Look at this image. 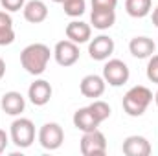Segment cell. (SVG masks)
Masks as SVG:
<instances>
[{"label": "cell", "mask_w": 158, "mask_h": 156, "mask_svg": "<svg viewBox=\"0 0 158 156\" xmlns=\"http://www.w3.org/2000/svg\"><path fill=\"white\" fill-rule=\"evenodd\" d=\"M145 76L151 83L158 84V55H151L147 61V68H145Z\"/></svg>", "instance_id": "obj_22"}, {"label": "cell", "mask_w": 158, "mask_h": 156, "mask_svg": "<svg viewBox=\"0 0 158 156\" xmlns=\"http://www.w3.org/2000/svg\"><path fill=\"white\" fill-rule=\"evenodd\" d=\"M153 99H155V103H156V107H158V90H156V94H155V97H153Z\"/></svg>", "instance_id": "obj_28"}, {"label": "cell", "mask_w": 158, "mask_h": 156, "mask_svg": "<svg viewBox=\"0 0 158 156\" xmlns=\"http://www.w3.org/2000/svg\"><path fill=\"white\" fill-rule=\"evenodd\" d=\"M37 138H39V143H40L42 149H46V151H55V149H59V147L63 145V142H64V130H63V127H61L59 123L50 121V123H44L39 129Z\"/></svg>", "instance_id": "obj_5"}, {"label": "cell", "mask_w": 158, "mask_h": 156, "mask_svg": "<svg viewBox=\"0 0 158 156\" xmlns=\"http://www.w3.org/2000/svg\"><path fill=\"white\" fill-rule=\"evenodd\" d=\"M125 11L132 18H143L153 11V0H125Z\"/></svg>", "instance_id": "obj_19"}, {"label": "cell", "mask_w": 158, "mask_h": 156, "mask_svg": "<svg viewBox=\"0 0 158 156\" xmlns=\"http://www.w3.org/2000/svg\"><path fill=\"white\" fill-rule=\"evenodd\" d=\"M52 94H53V88H52V84L46 79H35L30 84V88H28V99L35 107L48 105L50 99H52Z\"/></svg>", "instance_id": "obj_10"}, {"label": "cell", "mask_w": 158, "mask_h": 156, "mask_svg": "<svg viewBox=\"0 0 158 156\" xmlns=\"http://www.w3.org/2000/svg\"><path fill=\"white\" fill-rule=\"evenodd\" d=\"M24 18L31 24H40L48 18V6L42 0H30L22 7Z\"/></svg>", "instance_id": "obj_16"}, {"label": "cell", "mask_w": 158, "mask_h": 156, "mask_svg": "<svg viewBox=\"0 0 158 156\" xmlns=\"http://www.w3.org/2000/svg\"><path fill=\"white\" fill-rule=\"evenodd\" d=\"M114 39L109 35H98L88 40V55L94 61H107L114 53Z\"/></svg>", "instance_id": "obj_8"}, {"label": "cell", "mask_w": 158, "mask_h": 156, "mask_svg": "<svg viewBox=\"0 0 158 156\" xmlns=\"http://www.w3.org/2000/svg\"><path fill=\"white\" fill-rule=\"evenodd\" d=\"M0 4H2V7H4L6 11L13 13V11H20V9L24 7L26 0H0Z\"/></svg>", "instance_id": "obj_23"}, {"label": "cell", "mask_w": 158, "mask_h": 156, "mask_svg": "<svg viewBox=\"0 0 158 156\" xmlns=\"http://www.w3.org/2000/svg\"><path fill=\"white\" fill-rule=\"evenodd\" d=\"M9 140H11V138H9V134H7L6 130H2V129H0V154L6 151V147H7Z\"/></svg>", "instance_id": "obj_25"}, {"label": "cell", "mask_w": 158, "mask_h": 156, "mask_svg": "<svg viewBox=\"0 0 158 156\" xmlns=\"http://www.w3.org/2000/svg\"><path fill=\"white\" fill-rule=\"evenodd\" d=\"M72 121H74V127L79 129L81 132H88V130H94V129H98L101 123L96 119V116L92 114V110L88 109V107H83V109H77L76 112H74V117H72Z\"/></svg>", "instance_id": "obj_17"}, {"label": "cell", "mask_w": 158, "mask_h": 156, "mask_svg": "<svg viewBox=\"0 0 158 156\" xmlns=\"http://www.w3.org/2000/svg\"><path fill=\"white\" fill-rule=\"evenodd\" d=\"M116 22V11L114 9H98V7H92V13H90V26L99 30V31H105V30H110Z\"/></svg>", "instance_id": "obj_15"}, {"label": "cell", "mask_w": 158, "mask_h": 156, "mask_svg": "<svg viewBox=\"0 0 158 156\" xmlns=\"http://www.w3.org/2000/svg\"><path fill=\"white\" fill-rule=\"evenodd\" d=\"M153 97H155L153 92L147 86H143V84H136V86L129 88L127 94L123 96V101H121L125 114L131 117L143 116V112L149 109Z\"/></svg>", "instance_id": "obj_2"}, {"label": "cell", "mask_w": 158, "mask_h": 156, "mask_svg": "<svg viewBox=\"0 0 158 156\" xmlns=\"http://www.w3.org/2000/svg\"><path fill=\"white\" fill-rule=\"evenodd\" d=\"M52 55H53V51H50V48L46 44L33 42V44H28L20 51V64L30 76H40V74H44Z\"/></svg>", "instance_id": "obj_1"}, {"label": "cell", "mask_w": 158, "mask_h": 156, "mask_svg": "<svg viewBox=\"0 0 158 156\" xmlns=\"http://www.w3.org/2000/svg\"><path fill=\"white\" fill-rule=\"evenodd\" d=\"M79 44L72 42V40L64 39V40H59L53 48V57H55V63L59 66H74L76 63L79 61Z\"/></svg>", "instance_id": "obj_7"}, {"label": "cell", "mask_w": 158, "mask_h": 156, "mask_svg": "<svg viewBox=\"0 0 158 156\" xmlns=\"http://www.w3.org/2000/svg\"><path fill=\"white\" fill-rule=\"evenodd\" d=\"M131 77V70L129 66L121 61V59H107L105 66H103V79L110 84V86H123Z\"/></svg>", "instance_id": "obj_6"}, {"label": "cell", "mask_w": 158, "mask_h": 156, "mask_svg": "<svg viewBox=\"0 0 158 156\" xmlns=\"http://www.w3.org/2000/svg\"><path fill=\"white\" fill-rule=\"evenodd\" d=\"M15 40V30H13V18L9 11H0V46H9Z\"/></svg>", "instance_id": "obj_18"}, {"label": "cell", "mask_w": 158, "mask_h": 156, "mask_svg": "<svg viewBox=\"0 0 158 156\" xmlns=\"http://www.w3.org/2000/svg\"><path fill=\"white\" fill-rule=\"evenodd\" d=\"M4 76H6V61L0 57V79L4 77Z\"/></svg>", "instance_id": "obj_27"}, {"label": "cell", "mask_w": 158, "mask_h": 156, "mask_svg": "<svg viewBox=\"0 0 158 156\" xmlns=\"http://www.w3.org/2000/svg\"><path fill=\"white\" fill-rule=\"evenodd\" d=\"M63 9H64V13H66L68 17L77 18V17H81V15L85 13L86 2H85V0H64V2H63Z\"/></svg>", "instance_id": "obj_21"}, {"label": "cell", "mask_w": 158, "mask_h": 156, "mask_svg": "<svg viewBox=\"0 0 158 156\" xmlns=\"http://www.w3.org/2000/svg\"><path fill=\"white\" fill-rule=\"evenodd\" d=\"M88 109L92 110V114L96 116V119L99 121V123H103L105 119H109L110 117V105L109 103H105L103 99H94L90 105H88Z\"/></svg>", "instance_id": "obj_20"}, {"label": "cell", "mask_w": 158, "mask_h": 156, "mask_svg": "<svg viewBox=\"0 0 158 156\" xmlns=\"http://www.w3.org/2000/svg\"><path fill=\"white\" fill-rule=\"evenodd\" d=\"M155 50H156V42L149 37H143V35L132 37L129 42V51L136 59H149L155 53Z\"/></svg>", "instance_id": "obj_14"}, {"label": "cell", "mask_w": 158, "mask_h": 156, "mask_svg": "<svg viewBox=\"0 0 158 156\" xmlns=\"http://www.w3.org/2000/svg\"><path fill=\"white\" fill-rule=\"evenodd\" d=\"M9 138L19 149H28L35 142V125L28 117H17L11 123Z\"/></svg>", "instance_id": "obj_3"}, {"label": "cell", "mask_w": 158, "mask_h": 156, "mask_svg": "<svg viewBox=\"0 0 158 156\" xmlns=\"http://www.w3.org/2000/svg\"><path fill=\"white\" fill-rule=\"evenodd\" d=\"M121 151H123L125 156H149L153 147H151V143L145 136L132 134V136H127L123 140Z\"/></svg>", "instance_id": "obj_11"}, {"label": "cell", "mask_w": 158, "mask_h": 156, "mask_svg": "<svg viewBox=\"0 0 158 156\" xmlns=\"http://www.w3.org/2000/svg\"><path fill=\"white\" fill-rule=\"evenodd\" d=\"M0 107H2V110H4L6 114H9V116H20V114L24 112V109H26V99H24V96H22L20 92L11 90V92H6V94L2 96Z\"/></svg>", "instance_id": "obj_12"}, {"label": "cell", "mask_w": 158, "mask_h": 156, "mask_svg": "<svg viewBox=\"0 0 158 156\" xmlns=\"http://www.w3.org/2000/svg\"><path fill=\"white\" fill-rule=\"evenodd\" d=\"M92 2V7H98V9H116L118 6V0H90Z\"/></svg>", "instance_id": "obj_24"}, {"label": "cell", "mask_w": 158, "mask_h": 156, "mask_svg": "<svg viewBox=\"0 0 158 156\" xmlns=\"http://www.w3.org/2000/svg\"><path fill=\"white\" fill-rule=\"evenodd\" d=\"M79 147L83 156H103L107 153V138L99 129H94V130L83 132Z\"/></svg>", "instance_id": "obj_4"}, {"label": "cell", "mask_w": 158, "mask_h": 156, "mask_svg": "<svg viewBox=\"0 0 158 156\" xmlns=\"http://www.w3.org/2000/svg\"><path fill=\"white\" fill-rule=\"evenodd\" d=\"M105 88H107V81L103 79V76H96V74L85 76L79 83V92L90 99H99L105 94Z\"/></svg>", "instance_id": "obj_9"}, {"label": "cell", "mask_w": 158, "mask_h": 156, "mask_svg": "<svg viewBox=\"0 0 158 156\" xmlns=\"http://www.w3.org/2000/svg\"><path fill=\"white\" fill-rule=\"evenodd\" d=\"M151 18H153V24L158 28V6L153 9V13H151Z\"/></svg>", "instance_id": "obj_26"}, {"label": "cell", "mask_w": 158, "mask_h": 156, "mask_svg": "<svg viewBox=\"0 0 158 156\" xmlns=\"http://www.w3.org/2000/svg\"><path fill=\"white\" fill-rule=\"evenodd\" d=\"M66 39L76 42V44H85L92 39V26L83 22V20H72L66 24Z\"/></svg>", "instance_id": "obj_13"}, {"label": "cell", "mask_w": 158, "mask_h": 156, "mask_svg": "<svg viewBox=\"0 0 158 156\" xmlns=\"http://www.w3.org/2000/svg\"><path fill=\"white\" fill-rule=\"evenodd\" d=\"M52 2H55V4H63L64 0H52Z\"/></svg>", "instance_id": "obj_29"}]
</instances>
